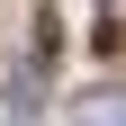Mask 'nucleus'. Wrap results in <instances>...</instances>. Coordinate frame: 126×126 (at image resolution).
<instances>
[{
    "mask_svg": "<svg viewBox=\"0 0 126 126\" xmlns=\"http://www.w3.org/2000/svg\"><path fill=\"white\" fill-rule=\"evenodd\" d=\"M99 36H108V45L126 36V0H108V18H99Z\"/></svg>",
    "mask_w": 126,
    "mask_h": 126,
    "instance_id": "1",
    "label": "nucleus"
},
{
    "mask_svg": "<svg viewBox=\"0 0 126 126\" xmlns=\"http://www.w3.org/2000/svg\"><path fill=\"white\" fill-rule=\"evenodd\" d=\"M90 126H126V99H99V108H90Z\"/></svg>",
    "mask_w": 126,
    "mask_h": 126,
    "instance_id": "2",
    "label": "nucleus"
}]
</instances>
